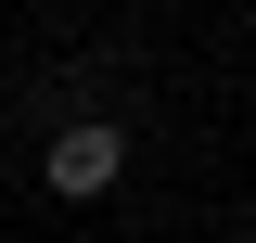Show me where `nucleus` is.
<instances>
[{"mask_svg":"<svg viewBox=\"0 0 256 243\" xmlns=\"http://www.w3.org/2000/svg\"><path fill=\"white\" fill-rule=\"evenodd\" d=\"M116 166H128L116 128H64L52 141V192H116Z\"/></svg>","mask_w":256,"mask_h":243,"instance_id":"f257e3e1","label":"nucleus"}]
</instances>
